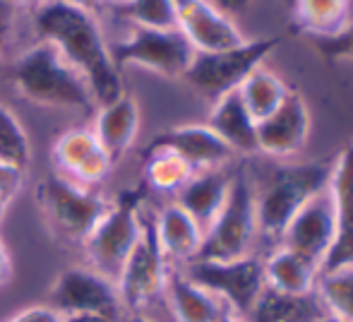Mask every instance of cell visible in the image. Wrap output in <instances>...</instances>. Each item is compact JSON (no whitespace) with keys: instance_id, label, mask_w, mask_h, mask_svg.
Here are the masks:
<instances>
[{"instance_id":"obj_1","label":"cell","mask_w":353,"mask_h":322,"mask_svg":"<svg viewBox=\"0 0 353 322\" xmlns=\"http://www.w3.org/2000/svg\"><path fill=\"white\" fill-rule=\"evenodd\" d=\"M34 27L84 77L99 106L123 97L121 70L113 66L108 43L94 12L72 8L63 0H48L34 12Z\"/></svg>"},{"instance_id":"obj_2","label":"cell","mask_w":353,"mask_h":322,"mask_svg":"<svg viewBox=\"0 0 353 322\" xmlns=\"http://www.w3.org/2000/svg\"><path fill=\"white\" fill-rule=\"evenodd\" d=\"M10 75L14 89L37 106L72 108L82 113L97 106L84 77L48 41L27 48L14 61Z\"/></svg>"},{"instance_id":"obj_3","label":"cell","mask_w":353,"mask_h":322,"mask_svg":"<svg viewBox=\"0 0 353 322\" xmlns=\"http://www.w3.org/2000/svg\"><path fill=\"white\" fill-rule=\"evenodd\" d=\"M332 161H307V163H281L272 168L265 185H255L257 195V229L260 236L279 245L283 229L298 210L330 185Z\"/></svg>"},{"instance_id":"obj_4","label":"cell","mask_w":353,"mask_h":322,"mask_svg":"<svg viewBox=\"0 0 353 322\" xmlns=\"http://www.w3.org/2000/svg\"><path fill=\"white\" fill-rule=\"evenodd\" d=\"M257 236H260V229H257L255 181H252L250 168L241 166L231 173L226 202L212 226L205 231L195 260H241V257L252 255Z\"/></svg>"},{"instance_id":"obj_5","label":"cell","mask_w":353,"mask_h":322,"mask_svg":"<svg viewBox=\"0 0 353 322\" xmlns=\"http://www.w3.org/2000/svg\"><path fill=\"white\" fill-rule=\"evenodd\" d=\"M147 188H132L121 192L113 205H108L106 214L99 219L92 234L84 239V250L92 262V270L116 281L142 234V200Z\"/></svg>"},{"instance_id":"obj_6","label":"cell","mask_w":353,"mask_h":322,"mask_svg":"<svg viewBox=\"0 0 353 322\" xmlns=\"http://www.w3.org/2000/svg\"><path fill=\"white\" fill-rule=\"evenodd\" d=\"M279 46L276 37L252 39L236 48L216 53H195L183 80L210 101H219L231 92H238L250 72L262 68V61Z\"/></svg>"},{"instance_id":"obj_7","label":"cell","mask_w":353,"mask_h":322,"mask_svg":"<svg viewBox=\"0 0 353 322\" xmlns=\"http://www.w3.org/2000/svg\"><path fill=\"white\" fill-rule=\"evenodd\" d=\"M183 274L192 284L202 286L216 296L228 313L245 320L252 305L257 303L265 289V265L257 255H248L241 260L214 262V260H190L183 267Z\"/></svg>"},{"instance_id":"obj_8","label":"cell","mask_w":353,"mask_h":322,"mask_svg":"<svg viewBox=\"0 0 353 322\" xmlns=\"http://www.w3.org/2000/svg\"><path fill=\"white\" fill-rule=\"evenodd\" d=\"M113 66L147 68L163 77H183L195 58V48L178 29L132 27L123 41L108 43Z\"/></svg>"},{"instance_id":"obj_9","label":"cell","mask_w":353,"mask_h":322,"mask_svg":"<svg viewBox=\"0 0 353 322\" xmlns=\"http://www.w3.org/2000/svg\"><path fill=\"white\" fill-rule=\"evenodd\" d=\"M168 274H171V262L159 245L154 214L142 212V234L116 279L121 305L130 313H140L144 305L166 291Z\"/></svg>"},{"instance_id":"obj_10","label":"cell","mask_w":353,"mask_h":322,"mask_svg":"<svg viewBox=\"0 0 353 322\" xmlns=\"http://www.w3.org/2000/svg\"><path fill=\"white\" fill-rule=\"evenodd\" d=\"M39 202L58 234L79 243H84L108 210V202L92 188L77 185L58 173L39 185Z\"/></svg>"},{"instance_id":"obj_11","label":"cell","mask_w":353,"mask_h":322,"mask_svg":"<svg viewBox=\"0 0 353 322\" xmlns=\"http://www.w3.org/2000/svg\"><path fill=\"white\" fill-rule=\"evenodd\" d=\"M336 239V214L330 185L312 195L301 210L293 214L283 229L279 248H286L293 255L303 257L312 267L322 270L327 255Z\"/></svg>"},{"instance_id":"obj_12","label":"cell","mask_w":353,"mask_h":322,"mask_svg":"<svg viewBox=\"0 0 353 322\" xmlns=\"http://www.w3.org/2000/svg\"><path fill=\"white\" fill-rule=\"evenodd\" d=\"M51 308H56L61 315L106 313L121 318L118 310L123 305L116 281L89 267H68L51 289Z\"/></svg>"},{"instance_id":"obj_13","label":"cell","mask_w":353,"mask_h":322,"mask_svg":"<svg viewBox=\"0 0 353 322\" xmlns=\"http://www.w3.org/2000/svg\"><path fill=\"white\" fill-rule=\"evenodd\" d=\"M176 10L178 32L190 41L195 53L228 51L248 41L236 19L223 14L212 0H176Z\"/></svg>"},{"instance_id":"obj_14","label":"cell","mask_w":353,"mask_h":322,"mask_svg":"<svg viewBox=\"0 0 353 322\" xmlns=\"http://www.w3.org/2000/svg\"><path fill=\"white\" fill-rule=\"evenodd\" d=\"M307 132H310V113H307L305 101L301 94L288 92L281 106L270 118L257 123L260 154H267L272 159L296 157L305 147Z\"/></svg>"},{"instance_id":"obj_15","label":"cell","mask_w":353,"mask_h":322,"mask_svg":"<svg viewBox=\"0 0 353 322\" xmlns=\"http://www.w3.org/2000/svg\"><path fill=\"white\" fill-rule=\"evenodd\" d=\"M53 163L58 168V176L84 188L106 181L113 168V161L108 159L94 132L84 128L68 130L65 135L58 137V142L53 145Z\"/></svg>"},{"instance_id":"obj_16","label":"cell","mask_w":353,"mask_h":322,"mask_svg":"<svg viewBox=\"0 0 353 322\" xmlns=\"http://www.w3.org/2000/svg\"><path fill=\"white\" fill-rule=\"evenodd\" d=\"M147 150L173 152L178 159H183L192 168V173L223 168L236 157L207 125H181L166 130L154 137Z\"/></svg>"},{"instance_id":"obj_17","label":"cell","mask_w":353,"mask_h":322,"mask_svg":"<svg viewBox=\"0 0 353 322\" xmlns=\"http://www.w3.org/2000/svg\"><path fill=\"white\" fill-rule=\"evenodd\" d=\"M330 192L334 200L336 239L320 272L353 265V147H346L334 159Z\"/></svg>"},{"instance_id":"obj_18","label":"cell","mask_w":353,"mask_h":322,"mask_svg":"<svg viewBox=\"0 0 353 322\" xmlns=\"http://www.w3.org/2000/svg\"><path fill=\"white\" fill-rule=\"evenodd\" d=\"M207 128L233 152V154L255 157L260 154L257 147V123L243 106V99L238 92H231L214 101Z\"/></svg>"},{"instance_id":"obj_19","label":"cell","mask_w":353,"mask_h":322,"mask_svg":"<svg viewBox=\"0 0 353 322\" xmlns=\"http://www.w3.org/2000/svg\"><path fill=\"white\" fill-rule=\"evenodd\" d=\"M228 185H231V173L223 168L197 171L176 192V205L183 207L202 231H207L226 202Z\"/></svg>"},{"instance_id":"obj_20","label":"cell","mask_w":353,"mask_h":322,"mask_svg":"<svg viewBox=\"0 0 353 322\" xmlns=\"http://www.w3.org/2000/svg\"><path fill=\"white\" fill-rule=\"evenodd\" d=\"M137 128H140V108L135 99L123 94L116 101L99 106L92 132L108 154V159L116 163L135 142Z\"/></svg>"},{"instance_id":"obj_21","label":"cell","mask_w":353,"mask_h":322,"mask_svg":"<svg viewBox=\"0 0 353 322\" xmlns=\"http://www.w3.org/2000/svg\"><path fill=\"white\" fill-rule=\"evenodd\" d=\"M154 229L168 262H190L195 260L197 250L205 239V231L197 226V221L188 214L176 202L163 207L159 214H154Z\"/></svg>"},{"instance_id":"obj_22","label":"cell","mask_w":353,"mask_h":322,"mask_svg":"<svg viewBox=\"0 0 353 322\" xmlns=\"http://www.w3.org/2000/svg\"><path fill=\"white\" fill-rule=\"evenodd\" d=\"M325 315L330 313L315 291L283 294L272 286H265L250 315L243 322H320Z\"/></svg>"},{"instance_id":"obj_23","label":"cell","mask_w":353,"mask_h":322,"mask_svg":"<svg viewBox=\"0 0 353 322\" xmlns=\"http://www.w3.org/2000/svg\"><path fill=\"white\" fill-rule=\"evenodd\" d=\"M293 32L310 39L334 37L353 19V0H293Z\"/></svg>"},{"instance_id":"obj_24","label":"cell","mask_w":353,"mask_h":322,"mask_svg":"<svg viewBox=\"0 0 353 322\" xmlns=\"http://www.w3.org/2000/svg\"><path fill=\"white\" fill-rule=\"evenodd\" d=\"M163 294L168 296L173 318L178 322H214L228 310L216 296H212L202 286L192 284L183 272L171 270Z\"/></svg>"},{"instance_id":"obj_25","label":"cell","mask_w":353,"mask_h":322,"mask_svg":"<svg viewBox=\"0 0 353 322\" xmlns=\"http://www.w3.org/2000/svg\"><path fill=\"white\" fill-rule=\"evenodd\" d=\"M262 265H265V284L272 289L283 291V294H310V291H315L320 270L303 257L293 255L286 248L276 245V250L267 260H262Z\"/></svg>"},{"instance_id":"obj_26","label":"cell","mask_w":353,"mask_h":322,"mask_svg":"<svg viewBox=\"0 0 353 322\" xmlns=\"http://www.w3.org/2000/svg\"><path fill=\"white\" fill-rule=\"evenodd\" d=\"M238 94H241L243 106L248 108L252 121L262 123L283 103V99L288 97V87L274 72H270L262 66L248 75V80L238 87Z\"/></svg>"},{"instance_id":"obj_27","label":"cell","mask_w":353,"mask_h":322,"mask_svg":"<svg viewBox=\"0 0 353 322\" xmlns=\"http://www.w3.org/2000/svg\"><path fill=\"white\" fill-rule=\"evenodd\" d=\"M118 19L130 22V27L144 29H178L176 0H123L111 3Z\"/></svg>"},{"instance_id":"obj_28","label":"cell","mask_w":353,"mask_h":322,"mask_svg":"<svg viewBox=\"0 0 353 322\" xmlns=\"http://www.w3.org/2000/svg\"><path fill=\"white\" fill-rule=\"evenodd\" d=\"M315 294L320 296L327 313L353 322V265L317 274Z\"/></svg>"},{"instance_id":"obj_29","label":"cell","mask_w":353,"mask_h":322,"mask_svg":"<svg viewBox=\"0 0 353 322\" xmlns=\"http://www.w3.org/2000/svg\"><path fill=\"white\" fill-rule=\"evenodd\" d=\"M144 183L159 192H178L192 176V168L173 152L166 150H147L144 152Z\"/></svg>"},{"instance_id":"obj_30","label":"cell","mask_w":353,"mask_h":322,"mask_svg":"<svg viewBox=\"0 0 353 322\" xmlns=\"http://www.w3.org/2000/svg\"><path fill=\"white\" fill-rule=\"evenodd\" d=\"M29 157H32V147H29L27 132L19 125L14 113L0 103V161L24 171L29 166Z\"/></svg>"},{"instance_id":"obj_31","label":"cell","mask_w":353,"mask_h":322,"mask_svg":"<svg viewBox=\"0 0 353 322\" xmlns=\"http://www.w3.org/2000/svg\"><path fill=\"white\" fill-rule=\"evenodd\" d=\"M312 48L325 58L327 63L336 61H353V19L334 37H320L310 39Z\"/></svg>"},{"instance_id":"obj_32","label":"cell","mask_w":353,"mask_h":322,"mask_svg":"<svg viewBox=\"0 0 353 322\" xmlns=\"http://www.w3.org/2000/svg\"><path fill=\"white\" fill-rule=\"evenodd\" d=\"M8 322H63V315L51 305H32Z\"/></svg>"},{"instance_id":"obj_33","label":"cell","mask_w":353,"mask_h":322,"mask_svg":"<svg viewBox=\"0 0 353 322\" xmlns=\"http://www.w3.org/2000/svg\"><path fill=\"white\" fill-rule=\"evenodd\" d=\"M12 19H14V5L10 0H0V56L5 53L10 37H12Z\"/></svg>"},{"instance_id":"obj_34","label":"cell","mask_w":353,"mask_h":322,"mask_svg":"<svg viewBox=\"0 0 353 322\" xmlns=\"http://www.w3.org/2000/svg\"><path fill=\"white\" fill-rule=\"evenodd\" d=\"M22 173L24 171H19V168L8 166V163L0 161V192L12 197L14 190L19 188V183H22Z\"/></svg>"},{"instance_id":"obj_35","label":"cell","mask_w":353,"mask_h":322,"mask_svg":"<svg viewBox=\"0 0 353 322\" xmlns=\"http://www.w3.org/2000/svg\"><path fill=\"white\" fill-rule=\"evenodd\" d=\"M223 14H228L231 19H236L238 14H243L248 8H250V0H212Z\"/></svg>"},{"instance_id":"obj_36","label":"cell","mask_w":353,"mask_h":322,"mask_svg":"<svg viewBox=\"0 0 353 322\" xmlns=\"http://www.w3.org/2000/svg\"><path fill=\"white\" fill-rule=\"evenodd\" d=\"M63 322H121V318L106 313H72L63 315Z\"/></svg>"},{"instance_id":"obj_37","label":"cell","mask_w":353,"mask_h":322,"mask_svg":"<svg viewBox=\"0 0 353 322\" xmlns=\"http://www.w3.org/2000/svg\"><path fill=\"white\" fill-rule=\"evenodd\" d=\"M10 274H12V262H10V252L5 248V243L0 241V284H5L10 279Z\"/></svg>"},{"instance_id":"obj_38","label":"cell","mask_w":353,"mask_h":322,"mask_svg":"<svg viewBox=\"0 0 353 322\" xmlns=\"http://www.w3.org/2000/svg\"><path fill=\"white\" fill-rule=\"evenodd\" d=\"M63 3L72 5V8H79V10H87V12H94V10L101 5V0H63Z\"/></svg>"},{"instance_id":"obj_39","label":"cell","mask_w":353,"mask_h":322,"mask_svg":"<svg viewBox=\"0 0 353 322\" xmlns=\"http://www.w3.org/2000/svg\"><path fill=\"white\" fill-rule=\"evenodd\" d=\"M10 3H12L14 8H41L48 0H10Z\"/></svg>"},{"instance_id":"obj_40","label":"cell","mask_w":353,"mask_h":322,"mask_svg":"<svg viewBox=\"0 0 353 322\" xmlns=\"http://www.w3.org/2000/svg\"><path fill=\"white\" fill-rule=\"evenodd\" d=\"M214 322H243V320H241V318H236V315H233V313H228V310H226V313H223V315H219V318L214 320Z\"/></svg>"},{"instance_id":"obj_41","label":"cell","mask_w":353,"mask_h":322,"mask_svg":"<svg viewBox=\"0 0 353 322\" xmlns=\"http://www.w3.org/2000/svg\"><path fill=\"white\" fill-rule=\"evenodd\" d=\"M8 202H10V197H8V195H3V192H0V221H3L5 212H8Z\"/></svg>"},{"instance_id":"obj_42","label":"cell","mask_w":353,"mask_h":322,"mask_svg":"<svg viewBox=\"0 0 353 322\" xmlns=\"http://www.w3.org/2000/svg\"><path fill=\"white\" fill-rule=\"evenodd\" d=\"M125 322H152L147 318V315H142V313H130V318H128Z\"/></svg>"},{"instance_id":"obj_43","label":"cell","mask_w":353,"mask_h":322,"mask_svg":"<svg viewBox=\"0 0 353 322\" xmlns=\"http://www.w3.org/2000/svg\"><path fill=\"white\" fill-rule=\"evenodd\" d=\"M320 322H344V320H339V318H334V315H325Z\"/></svg>"},{"instance_id":"obj_44","label":"cell","mask_w":353,"mask_h":322,"mask_svg":"<svg viewBox=\"0 0 353 322\" xmlns=\"http://www.w3.org/2000/svg\"><path fill=\"white\" fill-rule=\"evenodd\" d=\"M283 5H286V8L291 10V8H293V0H283Z\"/></svg>"},{"instance_id":"obj_45","label":"cell","mask_w":353,"mask_h":322,"mask_svg":"<svg viewBox=\"0 0 353 322\" xmlns=\"http://www.w3.org/2000/svg\"><path fill=\"white\" fill-rule=\"evenodd\" d=\"M111 3H123V0H111Z\"/></svg>"}]
</instances>
